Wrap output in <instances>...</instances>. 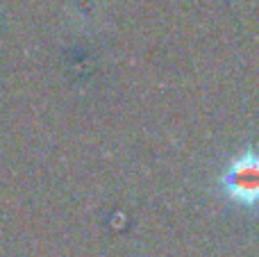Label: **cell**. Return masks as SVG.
<instances>
[{
  "instance_id": "obj_1",
  "label": "cell",
  "mask_w": 259,
  "mask_h": 257,
  "mask_svg": "<svg viewBox=\"0 0 259 257\" xmlns=\"http://www.w3.org/2000/svg\"><path fill=\"white\" fill-rule=\"evenodd\" d=\"M221 189L225 198L243 207L259 205V150H243L228 164L221 176Z\"/></svg>"
}]
</instances>
